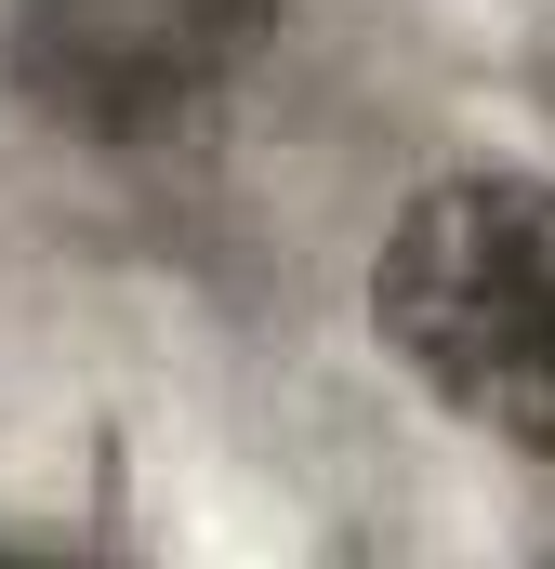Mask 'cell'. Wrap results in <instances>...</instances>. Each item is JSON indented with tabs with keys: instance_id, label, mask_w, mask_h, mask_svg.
I'll return each mask as SVG.
<instances>
[{
	"instance_id": "6da1fadb",
	"label": "cell",
	"mask_w": 555,
	"mask_h": 569,
	"mask_svg": "<svg viewBox=\"0 0 555 569\" xmlns=\"http://www.w3.org/2000/svg\"><path fill=\"white\" fill-rule=\"evenodd\" d=\"M371 331L436 411L555 450V186L450 172L384 226Z\"/></svg>"
}]
</instances>
